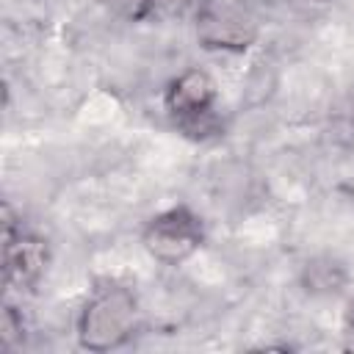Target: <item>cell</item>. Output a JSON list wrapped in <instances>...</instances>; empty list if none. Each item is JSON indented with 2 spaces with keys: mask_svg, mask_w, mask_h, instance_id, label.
Returning a JSON list of instances; mask_svg holds the SVG:
<instances>
[{
  "mask_svg": "<svg viewBox=\"0 0 354 354\" xmlns=\"http://www.w3.org/2000/svg\"><path fill=\"white\" fill-rule=\"evenodd\" d=\"M196 33L207 47H246L254 39V19L246 6L232 0H210L196 14Z\"/></svg>",
  "mask_w": 354,
  "mask_h": 354,
  "instance_id": "obj_4",
  "label": "cell"
},
{
  "mask_svg": "<svg viewBox=\"0 0 354 354\" xmlns=\"http://www.w3.org/2000/svg\"><path fill=\"white\" fill-rule=\"evenodd\" d=\"M44 266L39 241H30L25 235H19V241L14 243L11 235H6V279H19V282H30Z\"/></svg>",
  "mask_w": 354,
  "mask_h": 354,
  "instance_id": "obj_5",
  "label": "cell"
},
{
  "mask_svg": "<svg viewBox=\"0 0 354 354\" xmlns=\"http://www.w3.org/2000/svg\"><path fill=\"white\" fill-rule=\"evenodd\" d=\"M216 102H218L216 80L205 69H196V66L180 72L169 83L166 97H163L166 113L183 130H202L213 119Z\"/></svg>",
  "mask_w": 354,
  "mask_h": 354,
  "instance_id": "obj_3",
  "label": "cell"
},
{
  "mask_svg": "<svg viewBox=\"0 0 354 354\" xmlns=\"http://www.w3.org/2000/svg\"><path fill=\"white\" fill-rule=\"evenodd\" d=\"M351 124H354V111H351Z\"/></svg>",
  "mask_w": 354,
  "mask_h": 354,
  "instance_id": "obj_7",
  "label": "cell"
},
{
  "mask_svg": "<svg viewBox=\"0 0 354 354\" xmlns=\"http://www.w3.org/2000/svg\"><path fill=\"white\" fill-rule=\"evenodd\" d=\"M119 14H124V17H141V14H147L149 11V6H152V0H108Z\"/></svg>",
  "mask_w": 354,
  "mask_h": 354,
  "instance_id": "obj_6",
  "label": "cell"
},
{
  "mask_svg": "<svg viewBox=\"0 0 354 354\" xmlns=\"http://www.w3.org/2000/svg\"><path fill=\"white\" fill-rule=\"evenodd\" d=\"M141 241H144V249L158 263L177 266V263L188 260L202 246L205 224L188 205H177V207H169V210L158 213L155 218H149Z\"/></svg>",
  "mask_w": 354,
  "mask_h": 354,
  "instance_id": "obj_2",
  "label": "cell"
},
{
  "mask_svg": "<svg viewBox=\"0 0 354 354\" xmlns=\"http://www.w3.org/2000/svg\"><path fill=\"white\" fill-rule=\"evenodd\" d=\"M138 326V299L124 285L97 288L80 310L77 340L88 351H111L124 346Z\"/></svg>",
  "mask_w": 354,
  "mask_h": 354,
  "instance_id": "obj_1",
  "label": "cell"
}]
</instances>
